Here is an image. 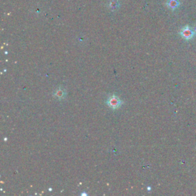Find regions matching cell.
I'll list each match as a JSON object with an SVG mask.
<instances>
[{"label":"cell","instance_id":"obj_6","mask_svg":"<svg viewBox=\"0 0 196 196\" xmlns=\"http://www.w3.org/2000/svg\"><path fill=\"white\" fill-rule=\"evenodd\" d=\"M194 32H195V35H196V25L195 26V28H194Z\"/></svg>","mask_w":196,"mask_h":196},{"label":"cell","instance_id":"obj_3","mask_svg":"<svg viewBox=\"0 0 196 196\" xmlns=\"http://www.w3.org/2000/svg\"><path fill=\"white\" fill-rule=\"evenodd\" d=\"M166 5L172 10H175L180 5V2H179V0H168L166 2Z\"/></svg>","mask_w":196,"mask_h":196},{"label":"cell","instance_id":"obj_2","mask_svg":"<svg viewBox=\"0 0 196 196\" xmlns=\"http://www.w3.org/2000/svg\"><path fill=\"white\" fill-rule=\"evenodd\" d=\"M121 101L119 99L118 97L114 95L110 97L107 100L108 106L112 109H117L121 106Z\"/></svg>","mask_w":196,"mask_h":196},{"label":"cell","instance_id":"obj_5","mask_svg":"<svg viewBox=\"0 0 196 196\" xmlns=\"http://www.w3.org/2000/svg\"><path fill=\"white\" fill-rule=\"evenodd\" d=\"M119 5V2L117 0H111L110 2V7L112 9H117V5Z\"/></svg>","mask_w":196,"mask_h":196},{"label":"cell","instance_id":"obj_1","mask_svg":"<svg viewBox=\"0 0 196 196\" xmlns=\"http://www.w3.org/2000/svg\"><path fill=\"white\" fill-rule=\"evenodd\" d=\"M180 35L186 40H190L195 35L194 30L192 29L189 26L186 25L181 29Z\"/></svg>","mask_w":196,"mask_h":196},{"label":"cell","instance_id":"obj_4","mask_svg":"<svg viewBox=\"0 0 196 196\" xmlns=\"http://www.w3.org/2000/svg\"><path fill=\"white\" fill-rule=\"evenodd\" d=\"M64 95H65V92H64L62 89L57 90L55 93V96L57 97V98H59V99H62L63 97H64Z\"/></svg>","mask_w":196,"mask_h":196}]
</instances>
